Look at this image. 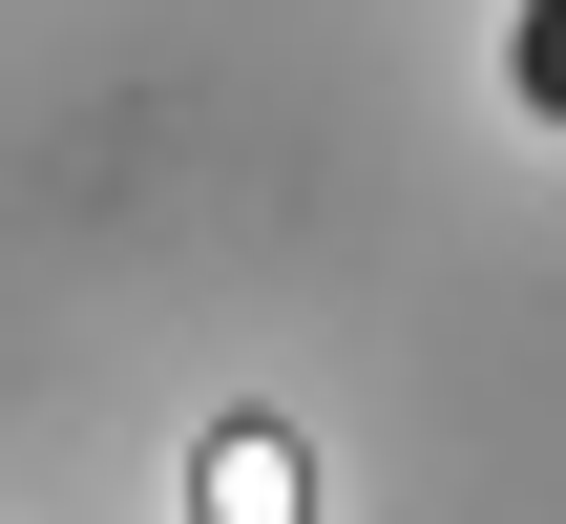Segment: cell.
<instances>
[{
    "label": "cell",
    "mask_w": 566,
    "mask_h": 524,
    "mask_svg": "<svg viewBox=\"0 0 566 524\" xmlns=\"http://www.w3.org/2000/svg\"><path fill=\"white\" fill-rule=\"evenodd\" d=\"M504 105L566 126V0H504Z\"/></svg>",
    "instance_id": "obj_1"
}]
</instances>
